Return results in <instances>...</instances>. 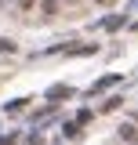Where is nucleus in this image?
<instances>
[{
	"label": "nucleus",
	"mask_w": 138,
	"mask_h": 145,
	"mask_svg": "<svg viewBox=\"0 0 138 145\" xmlns=\"http://www.w3.org/2000/svg\"><path fill=\"white\" fill-rule=\"evenodd\" d=\"M120 138H124V142H138V131H135L131 123H124V127H120Z\"/></svg>",
	"instance_id": "1"
},
{
	"label": "nucleus",
	"mask_w": 138,
	"mask_h": 145,
	"mask_svg": "<svg viewBox=\"0 0 138 145\" xmlns=\"http://www.w3.org/2000/svg\"><path fill=\"white\" fill-rule=\"evenodd\" d=\"M98 4H105V7H109V4H116V0H98Z\"/></svg>",
	"instance_id": "4"
},
{
	"label": "nucleus",
	"mask_w": 138,
	"mask_h": 145,
	"mask_svg": "<svg viewBox=\"0 0 138 145\" xmlns=\"http://www.w3.org/2000/svg\"><path fill=\"white\" fill-rule=\"evenodd\" d=\"M18 4H22V7H33V4H36V0H18Z\"/></svg>",
	"instance_id": "3"
},
{
	"label": "nucleus",
	"mask_w": 138,
	"mask_h": 145,
	"mask_svg": "<svg viewBox=\"0 0 138 145\" xmlns=\"http://www.w3.org/2000/svg\"><path fill=\"white\" fill-rule=\"evenodd\" d=\"M58 11V0H44V15H55Z\"/></svg>",
	"instance_id": "2"
}]
</instances>
